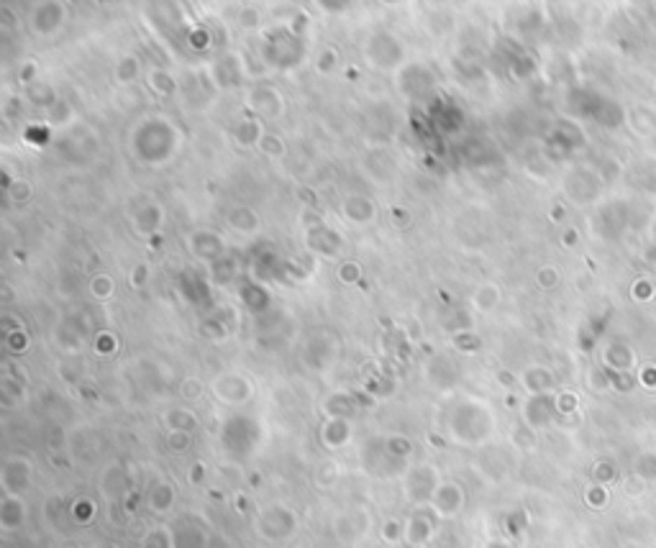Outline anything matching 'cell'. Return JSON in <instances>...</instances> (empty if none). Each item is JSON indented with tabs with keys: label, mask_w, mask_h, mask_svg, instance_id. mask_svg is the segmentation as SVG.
I'll return each mask as SVG.
<instances>
[{
	"label": "cell",
	"mask_w": 656,
	"mask_h": 548,
	"mask_svg": "<svg viewBox=\"0 0 656 548\" xmlns=\"http://www.w3.org/2000/svg\"><path fill=\"white\" fill-rule=\"evenodd\" d=\"M93 292H95L97 297L103 295V297H108L113 292V282H111V277H105V274H100V277H95L93 280Z\"/></svg>",
	"instance_id": "14"
},
{
	"label": "cell",
	"mask_w": 656,
	"mask_h": 548,
	"mask_svg": "<svg viewBox=\"0 0 656 548\" xmlns=\"http://www.w3.org/2000/svg\"><path fill=\"white\" fill-rule=\"evenodd\" d=\"M351 438V428L346 420H331L326 423V428H323V441H326V446H331V448H339V446H343L346 441Z\"/></svg>",
	"instance_id": "8"
},
{
	"label": "cell",
	"mask_w": 656,
	"mask_h": 548,
	"mask_svg": "<svg viewBox=\"0 0 656 548\" xmlns=\"http://www.w3.org/2000/svg\"><path fill=\"white\" fill-rule=\"evenodd\" d=\"M170 446L175 448V451H185L187 446H190V433H185V430H170Z\"/></svg>",
	"instance_id": "13"
},
{
	"label": "cell",
	"mask_w": 656,
	"mask_h": 548,
	"mask_svg": "<svg viewBox=\"0 0 656 548\" xmlns=\"http://www.w3.org/2000/svg\"><path fill=\"white\" fill-rule=\"evenodd\" d=\"M492 428H495V418H492L490 410H487L482 402H474L472 418H470V400H464L462 405H456L454 413L449 415V430H451V436L464 446H477V444H482V441H487Z\"/></svg>",
	"instance_id": "1"
},
{
	"label": "cell",
	"mask_w": 656,
	"mask_h": 548,
	"mask_svg": "<svg viewBox=\"0 0 656 548\" xmlns=\"http://www.w3.org/2000/svg\"><path fill=\"white\" fill-rule=\"evenodd\" d=\"M0 523L6 530H15V528L23 523V502L21 497H11L6 495L3 500V507H0Z\"/></svg>",
	"instance_id": "7"
},
{
	"label": "cell",
	"mask_w": 656,
	"mask_h": 548,
	"mask_svg": "<svg viewBox=\"0 0 656 548\" xmlns=\"http://www.w3.org/2000/svg\"><path fill=\"white\" fill-rule=\"evenodd\" d=\"M346 215H349L351 221H357V223H367V221H372L374 207L369 205V203H367V200H359V198H351V200L346 203Z\"/></svg>",
	"instance_id": "9"
},
{
	"label": "cell",
	"mask_w": 656,
	"mask_h": 548,
	"mask_svg": "<svg viewBox=\"0 0 656 548\" xmlns=\"http://www.w3.org/2000/svg\"><path fill=\"white\" fill-rule=\"evenodd\" d=\"M11 195H13V200H29V195H31V187H29V182H13V187H11Z\"/></svg>",
	"instance_id": "15"
},
{
	"label": "cell",
	"mask_w": 656,
	"mask_h": 548,
	"mask_svg": "<svg viewBox=\"0 0 656 548\" xmlns=\"http://www.w3.org/2000/svg\"><path fill=\"white\" fill-rule=\"evenodd\" d=\"M31 479V464L29 459H8L6 467H3V489L6 495L18 497L21 489L29 487Z\"/></svg>",
	"instance_id": "4"
},
{
	"label": "cell",
	"mask_w": 656,
	"mask_h": 548,
	"mask_svg": "<svg viewBox=\"0 0 656 548\" xmlns=\"http://www.w3.org/2000/svg\"><path fill=\"white\" fill-rule=\"evenodd\" d=\"M295 515L287 507H280V505H272L267 510L259 512L257 518V530L261 533V538H269V541H282V538H290V533L295 530Z\"/></svg>",
	"instance_id": "2"
},
{
	"label": "cell",
	"mask_w": 656,
	"mask_h": 548,
	"mask_svg": "<svg viewBox=\"0 0 656 548\" xmlns=\"http://www.w3.org/2000/svg\"><path fill=\"white\" fill-rule=\"evenodd\" d=\"M167 423L172 425V430H185V433H190V430L195 428V418H193V413H187V410H172V413L167 415Z\"/></svg>",
	"instance_id": "11"
},
{
	"label": "cell",
	"mask_w": 656,
	"mask_h": 548,
	"mask_svg": "<svg viewBox=\"0 0 656 548\" xmlns=\"http://www.w3.org/2000/svg\"><path fill=\"white\" fill-rule=\"evenodd\" d=\"M403 535L410 546L423 548V546H428V541L433 538V523L425 518V515L416 512V515L408 520V526L403 528Z\"/></svg>",
	"instance_id": "6"
},
{
	"label": "cell",
	"mask_w": 656,
	"mask_h": 548,
	"mask_svg": "<svg viewBox=\"0 0 656 548\" xmlns=\"http://www.w3.org/2000/svg\"><path fill=\"white\" fill-rule=\"evenodd\" d=\"M462 502H464L462 489L456 487L454 481H446V484H441L439 487V492H436V497H433L431 505L441 518H449V515H456V512L462 510Z\"/></svg>",
	"instance_id": "5"
},
{
	"label": "cell",
	"mask_w": 656,
	"mask_h": 548,
	"mask_svg": "<svg viewBox=\"0 0 656 548\" xmlns=\"http://www.w3.org/2000/svg\"><path fill=\"white\" fill-rule=\"evenodd\" d=\"M136 74H139V62H136L134 57H123V62L118 64V80L131 82V80H136Z\"/></svg>",
	"instance_id": "12"
},
{
	"label": "cell",
	"mask_w": 656,
	"mask_h": 548,
	"mask_svg": "<svg viewBox=\"0 0 656 548\" xmlns=\"http://www.w3.org/2000/svg\"><path fill=\"white\" fill-rule=\"evenodd\" d=\"M172 500H175V492H172V487H170V484H164V481H162V484H157V487H154V492L149 495L151 510H157V512L170 510Z\"/></svg>",
	"instance_id": "10"
},
{
	"label": "cell",
	"mask_w": 656,
	"mask_h": 548,
	"mask_svg": "<svg viewBox=\"0 0 656 548\" xmlns=\"http://www.w3.org/2000/svg\"><path fill=\"white\" fill-rule=\"evenodd\" d=\"M439 474L436 469L423 464V467H413L408 472V479H405V492L413 502L418 505H431L436 492H439Z\"/></svg>",
	"instance_id": "3"
}]
</instances>
